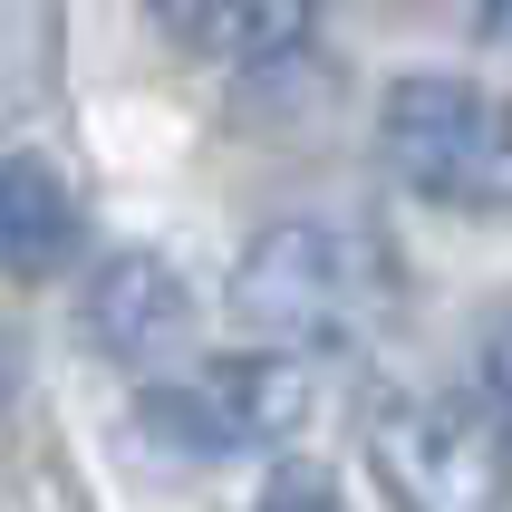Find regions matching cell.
<instances>
[{"label": "cell", "instance_id": "cell-1", "mask_svg": "<svg viewBox=\"0 0 512 512\" xmlns=\"http://www.w3.org/2000/svg\"><path fill=\"white\" fill-rule=\"evenodd\" d=\"M397 300H406L397 252L339 213H290V223L252 232V252L232 271V310L290 348H358L397 319Z\"/></svg>", "mask_w": 512, "mask_h": 512}, {"label": "cell", "instance_id": "cell-2", "mask_svg": "<svg viewBox=\"0 0 512 512\" xmlns=\"http://www.w3.org/2000/svg\"><path fill=\"white\" fill-rule=\"evenodd\" d=\"M377 145L397 184H416L445 213H512V97L474 78H397Z\"/></svg>", "mask_w": 512, "mask_h": 512}, {"label": "cell", "instance_id": "cell-3", "mask_svg": "<svg viewBox=\"0 0 512 512\" xmlns=\"http://www.w3.org/2000/svg\"><path fill=\"white\" fill-rule=\"evenodd\" d=\"M368 464L387 512H503V445L474 406L445 397H387L368 416Z\"/></svg>", "mask_w": 512, "mask_h": 512}, {"label": "cell", "instance_id": "cell-4", "mask_svg": "<svg viewBox=\"0 0 512 512\" xmlns=\"http://www.w3.org/2000/svg\"><path fill=\"white\" fill-rule=\"evenodd\" d=\"M300 416H310V387H300V368H281V358H223V368L145 397V426H165L174 445H194V455L290 445Z\"/></svg>", "mask_w": 512, "mask_h": 512}, {"label": "cell", "instance_id": "cell-5", "mask_svg": "<svg viewBox=\"0 0 512 512\" xmlns=\"http://www.w3.org/2000/svg\"><path fill=\"white\" fill-rule=\"evenodd\" d=\"M87 339L107 348L116 368H136V377L184 358V348H194V290H184V271L155 261V252L107 261L97 290H87Z\"/></svg>", "mask_w": 512, "mask_h": 512}, {"label": "cell", "instance_id": "cell-6", "mask_svg": "<svg viewBox=\"0 0 512 512\" xmlns=\"http://www.w3.org/2000/svg\"><path fill=\"white\" fill-rule=\"evenodd\" d=\"M68 252H78V194L39 155H0V271L49 281Z\"/></svg>", "mask_w": 512, "mask_h": 512}, {"label": "cell", "instance_id": "cell-7", "mask_svg": "<svg viewBox=\"0 0 512 512\" xmlns=\"http://www.w3.org/2000/svg\"><path fill=\"white\" fill-rule=\"evenodd\" d=\"M174 20L194 29L213 58H290L300 39H310V10L319 0H165Z\"/></svg>", "mask_w": 512, "mask_h": 512}, {"label": "cell", "instance_id": "cell-8", "mask_svg": "<svg viewBox=\"0 0 512 512\" xmlns=\"http://www.w3.org/2000/svg\"><path fill=\"white\" fill-rule=\"evenodd\" d=\"M474 416H484L493 445L512 455V300L484 319V348H474Z\"/></svg>", "mask_w": 512, "mask_h": 512}, {"label": "cell", "instance_id": "cell-9", "mask_svg": "<svg viewBox=\"0 0 512 512\" xmlns=\"http://www.w3.org/2000/svg\"><path fill=\"white\" fill-rule=\"evenodd\" d=\"M252 512H348V503H339V484H329L319 464H281V474H271V493H261Z\"/></svg>", "mask_w": 512, "mask_h": 512}, {"label": "cell", "instance_id": "cell-10", "mask_svg": "<svg viewBox=\"0 0 512 512\" xmlns=\"http://www.w3.org/2000/svg\"><path fill=\"white\" fill-rule=\"evenodd\" d=\"M474 29L484 39H512V0H474Z\"/></svg>", "mask_w": 512, "mask_h": 512}]
</instances>
